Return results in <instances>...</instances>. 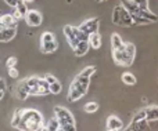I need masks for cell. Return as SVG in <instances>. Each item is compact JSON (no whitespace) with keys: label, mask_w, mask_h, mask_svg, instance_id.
I'll use <instances>...</instances> for the list:
<instances>
[{"label":"cell","mask_w":158,"mask_h":131,"mask_svg":"<svg viewBox=\"0 0 158 131\" xmlns=\"http://www.w3.org/2000/svg\"><path fill=\"white\" fill-rule=\"evenodd\" d=\"M44 126L43 116L36 109H22L21 123L18 126L19 131H39Z\"/></svg>","instance_id":"obj_1"},{"label":"cell","mask_w":158,"mask_h":131,"mask_svg":"<svg viewBox=\"0 0 158 131\" xmlns=\"http://www.w3.org/2000/svg\"><path fill=\"white\" fill-rule=\"evenodd\" d=\"M89 86H90V77L87 76H83L82 73L77 75L72 80L71 86H69V90H68V98L69 102H75L78 99L83 98L85 95L87 94L89 91Z\"/></svg>","instance_id":"obj_2"},{"label":"cell","mask_w":158,"mask_h":131,"mask_svg":"<svg viewBox=\"0 0 158 131\" xmlns=\"http://www.w3.org/2000/svg\"><path fill=\"white\" fill-rule=\"evenodd\" d=\"M136 55V46L133 43H125L121 48L112 50V60L118 66H131Z\"/></svg>","instance_id":"obj_3"},{"label":"cell","mask_w":158,"mask_h":131,"mask_svg":"<svg viewBox=\"0 0 158 131\" xmlns=\"http://www.w3.org/2000/svg\"><path fill=\"white\" fill-rule=\"evenodd\" d=\"M56 119L60 121V127L64 131H77V124H75V118L68 109L63 106L54 108Z\"/></svg>","instance_id":"obj_4"},{"label":"cell","mask_w":158,"mask_h":131,"mask_svg":"<svg viewBox=\"0 0 158 131\" xmlns=\"http://www.w3.org/2000/svg\"><path fill=\"white\" fill-rule=\"evenodd\" d=\"M111 21H112L114 25L125 26V28H129V26H132V25H135L131 13H129L122 4H118L117 7L114 8L112 15H111Z\"/></svg>","instance_id":"obj_5"},{"label":"cell","mask_w":158,"mask_h":131,"mask_svg":"<svg viewBox=\"0 0 158 131\" xmlns=\"http://www.w3.org/2000/svg\"><path fill=\"white\" fill-rule=\"evenodd\" d=\"M64 35H65L67 41H68L69 47L72 50L78 46V43L81 40H89V36L85 35L83 32H81L78 26H71V25L64 26Z\"/></svg>","instance_id":"obj_6"},{"label":"cell","mask_w":158,"mask_h":131,"mask_svg":"<svg viewBox=\"0 0 158 131\" xmlns=\"http://www.w3.org/2000/svg\"><path fill=\"white\" fill-rule=\"evenodd\" d=\"M78 28H79V30H81V32L85 33V35L90 36L92 33L98 32V28H100V21H98V18H89V19H86L85 22H82Z\"/></svg>","instance_id":"obj_7"},{"label":"cell","mask_w":158,"mask_h":131,"mask_svg":"<svg viewBox=\"0 0 158 131\" xmlns=\"http://www.w3.org/2000/svg\"><path fill=\"white\" fill-rule=\"evenodd\" d=\"M25 22H27L29 26H40L42 22H43V17H42V14L39 13L38 10H28V13L25 14Z\"/></svg>","instance_id":"obj_8"},{"label":"cell","mask_w":158,"mask_h":131,"mask_svg":"<svg viewBox=\"0 0 158 131\" xmlns=\"http://www.w3.org/2000/svg\"><path fill=\"white\" fill-rule=\"evenodd\" d=\"M29 90L31 87L28 86L27 80H22V82H19L18 84H17V97H18V99H22V101H25V99L29 97Z\"/></svg>","instance_id":"obj_9"},{"label":"cell","mask_w":158,"mask_h":131,"mask_svg":"<svg viewBox=\"0 0 158 131\" xmlns=\"http://www.w3.org/2000/svg\"><path fill=\"white\" fill-rule=\"evenodd\" d=\"M123 127V123L118 116H108L107 119V130L108 131H121Z\"/></svg>","instance_id":"obj_10"},{"label":"cell","mask_w":158,"mask_h":131,"mask_svg":"<svg viewBox=\"0 0 158 131\" xmlns=\"http://www.w3.org/2000/svg\"><path fill=\"white\" fill-rule=\"evenodd\" d=\"M148 123H150V121H147V120L132 121V123L125 129V131H150Z\"/></svg>","instance_id":"obj_11"},{"label":"cell","mask_w":158,"mask_h":131,"mask_svg":"<svg viewBox=\"0 0 158 131\" xmlns=\"http://www.w3.org/2000/svg\"><path fill=\"white\" fill-rule=\"evenodd\" d=\"M17 35V28H6L0 30V43H8Z\"/></svg>","instance_id":"obj_12"},{"label":"cell","mask_w":158,"mask_h":131,"mask_svg":"<svg viewBox=\"0 0 158 131\" xmlns=\"http://www.w3.org/2000/svg\"><path fill=\"white\" fill-rule=\"evenodd\" d=\"M57 48H58L57 40L47 41V43H40V51L43 52V54H53L54 51H57Z\"/></svg>","instance_id":"obj_13"},{"label":"cell","mask_w":158,"mask_h":131,"mask_svg":"<svg viewBox=\"0 0 158 131\" xmlns=\"http://www.w3.org/2000/svg\"><path fill=\"white\" fill-rule=\"evenodd\" d=\"M89 48H90L89 40H81L78 43V46L74 48V52H75V55H78V57H83V55L87 54Z\"/></svg>","instance_id":"obj_14"},{"label":"cell","mask_w":158,"mask_h":131,"mask_svg":"<svg viewBox=\"0 0 158 131\" xmlns=\"http://www.w3.org/2000/svg\"><path fill=\"white\" fill-rule=\"evenodd\" d=\"M89 46L94 50H98L103 46V37H101V35L98 32L92 33V35L89 36Z\"/></svg>","instance_id":"obj_15"},{"label":"cell","mask_w":158,"mask_h":131,"mask_svg":"<svg viewBox=\"0 0 158 131\" xmlns=\"http://www.w3.org/2000/svg\"><path fill=\"white\" fill-rule=\"evenodd\" d=\"M0 19H2V22L4 24L6 28H17L18 26V21H17L11 14H2V15H0Z\"/></svg>","instance_id":"obj_16"},{"label":"cell","mask_w":158,"mask_h":131,"mask_svg":"<svg viewBox=\"0 0 158 131\" xmlns=\"http://www.w3.org/2000/svg\"><path fill=\"white\" fill-rule=\"evenodd\" d=\"M146 120L147 121H157L158 120V106H148L146 108Z\"/></svg>","instance_id":"obj_17"},{"label":"cell","mask_w":158,"mask_h":131,"mask_svg":"<svg viewBox=\"0 0 158 131\" xmlns=\"http://www.w3.org/2000/svg\"><path fill=\"white\" fill-rule=\"evenodd\" d=\"M123 44L125 43H123L122 37H121L118 33H112L111 35V48L112 50H118V48H121Z\"/></svg>","instance_id":"obj_18"},{"label":"cell","mask_w":158,"mask_h":131,"mask_svg":"<svg viewBox=\"0 0 158 131\" xmlns=\"http://www.w3.org/2000/svg\"><path fill=\"white\" fill-rule=\"evenodd\" d=\"M122 82L125 83V84H128V86H133V84H136V77H135V75L133 73H131V72H125V73H122Z\"/></svg>","instance_id":"obj_19"},{"label":"cell","mask_w":158,"mask_h":131,"mask_svg":"<svg viewBox=\"0 0 158 131\" xmlns=\"http://www.w3.org/2000/svg\"><path fill=\"white\" fill-rule=\"evenodd\" d=\"M21 113H22V109H17L15 112L13 113V118H11V126L14 129H18L19 123H21Z\"/></svg>","instance_id":"obj_20"},{"label":"cell","mask_w":158,"mask_h":131,"mask_svg":"<svg viewBox=\"0 0 158 131\" xmlns=\"http://www.w3.org/2000/svg\"><path fill=\"white\" fill-rule=\"evenodd\" d=\"M44 127H46L47 131H58V130L61 129V127H60V121H58L56 118H53L52 120L49 121V123L44 124Z\"/></svg>","instance_id":"obj_21"},{"label":"cell","mask_w":158,"mask_h":131,"mask_svg":"<svg viewBox=\"0 0 158 131\" xmlns=\"http://www.w3.org/2000/svg\"><path fill=\"white\" fill-rule=\"evenodd\" d=\"M98 110V104L97 102H87L85 105V112L86 113H94Z\"/></svg>","instance_id":"obj_22"},{"label":"cell","mask_w":158,"mask_h":131,"mask_svg":"<svg viewBox=\"0 0 158 131\" xmlns=\"http://www.w3.org/2000/svg\"><path fill=\"white\" fill-rule=\"evenodd\" d=\"M56 40V36L54 33L52 32H43L40 36V43H47V41H53Z\"/></svg>","instance_id":"obj_23"},{"label":"cell","mask_w":158,"mask_h":131,"mask_svg":"<svg viewBox=\"0 0 158 131\" xmlns=\"http://www.w3.org/2000/svg\"><path fill=\"white\" fill-rule=\"evenodd\" d=\"M61 90H63V86H61V83L58 82H54L53 84H50V93L54 94V95H57V94L61 93Z\"/></svg>","instance_id":"obj_24"},{"label":"cell","mask_w":158,"mask_h":131,"mask_svg":"<svg viewBox=\"0 0 158 131\" xmlns=\"http://www.w3.org/2000/svg\"><path fill=\"white\" fill-rule=\"evenodd\" d=\"M15 8H17V10H18L24 17H25V14L28 13V6H27V3H25L24 0H18V3H17Z\"/></svg>","instance_id":"obj_25"},{"label":"cell","mask_w":158,"mask_h":131,"mask_svg":"<svg viewBox=\"0 0 158 131\" xmlns=\"http://www.w3.org/2000/svg\"><path fill=\"white\" fill-rule=\"evenodd\" d=\"M96 71H97V69H96V66L94 65H89V66H86V68L83 69V71L81 72L82 75H83V76H87V77H92L93 75L96 73Z\"/></svg>","instance_id":"obj_26"},{"label":"cell","mask_w":158,"mask_h":131,"mask_svg":"<svg viewBox=\"0 0 158 131\" xmlns=\"http://www.w3.org/2000/svg\"><path fill=\"white\" fill-rule=\"evenodd\" d=\"M140 10H147L148 8V0H132Z\"/></svg>","instance_id":"obj_27"},{"label":"cell","mask_w":158,"mask_h":131,"mask_svg":"<svg viewBox=\"0 0 158 131\" xmlns=\"http://www.w3.org/2000/svg\"><path fill=\"white\" fill-rule=\"evenodd\" d=\"M140 120H146V110L144 109L139 110V112L133 116V119H132V121H140Z\"/></svg>","instance_id":"obj_28"},{"label":"cell","mask_w":158,"mask_h":131,"mask_svg":"<svg viewBox=\"0 0 158 131\" xmlns=\"http://www.w3.org/2000/svg\"><path fill=\"white\" fill-rule=\"evenodd\" d=\"M6 65H7V68H14L17 65V58L14 55H10L7 58V61H6Z\"/></svg>","instance_id":"obj_29"},{"label":"cell","mask_w":158,"mask_h":131,"mask_svg":"<svg viewBox=\"0 0 158 131\" xmlns=\"http://www.w3.org/2000/svg\"><path fill=\"white\" fill-rule=\"evenodd\" d=\"M8 76H10L11 79H17V77L19 76V72L17 71L15 66H14V68H8Z\"/></svg>","instance_id":"obj_30"},{"label":"cell","mask_w":158,"mask_h":131,"mask_svg":"<svg viewBox=\"0 0 158 131\" xmlns=\"http://www.w3.org/2000/svg\"><path fill=\"white\" fill-rule=\"evenodd\" d=\"M43 79L44 80H46V83H47V84H53V83H54V82H57V77H56V76H53V75H46V76H44L43 77Z\"/></svg>","instance_id":"obj_31"},{"label":"cell","mask_w":158,"mask_h":131,"mask_svg":"<svg viewBox=\"0 0 158 131\" xmlns=\"http://www.w3.org/2000/svg\"><path fill=\"white\" fill-rule=\"evenodd\" d=\"M11 15H13V17H14V18H15V19H17V21H19V19H21V18H24V15H22V14H21V13H19V11H18V10H17V8H15V7H14V11H13V14H11Z\"/></svg>","instance_id":"obj_32"},{"label":"cell","mask_w":158,"mask_h":131,"mask_svg":"<svg viewBox=\"0 0 158 131\" xmlns=\"http://www.w3.org/2000/svg\"><path fill=\"white\" fill-rule=\"evenodd\" d=\"M4 2L6 3H7V4L8 6H10V7H15V6H17V3H18V0H4Z\"/></svg>","instance_id":"obj_33"},{"label":"cell","mask_w":158,"mask_h":131,"mask_svg":"<svg viewBox=\"0 0 158 131\" xmlns=\"http://www.w3.org/2000/svg\"><path fill=\"white\" fill-rule=\"evenodd\" d=\"M6 90V82L0 77V91H4Z\"/></svg>","instance_id":"obj_34"},{"label":"cell","mask_w":158,"mask_h":131,"mask_svg":"<svg viewBox=\"0 0 158 131\" xmlns=\"http://www.w3.org/2000/svg\"><path fill=\"white\" fill-rule=\"evenodd\" d=\"M3 97H4V91H0V99H2Z\"/></svg>","instance_id":"obj_35"},{"label":"cell","mask_w":158,"mask_h":131,"mask_svg":"<svg viewBox=\"0 0 158 131\" xmlns=\"http://www.w3.org/2000/svg\"><path fill=\"white\" fill-rule=\"evenodd\" d=\"M97 3H101V2H107V0H96Z\"/></svg>","instance_id":"obj_36"}]
</instances>
